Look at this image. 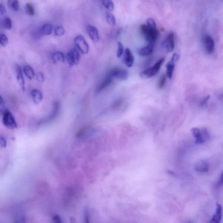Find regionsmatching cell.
Segmentation results:
<instances>
[{
  "instance_id": "60d3db41",
  "label": "cell",
  "mask_w": 223,
  "mask_h": 223,
  "mask_svg": "<svg viewBox=\"0 0 223 223\" xmlns=\"http://www.w3.org/2000/svg\"><path fill=\"white\" fill-rule=\"evenodd\" d=\"M210 97V95H208L207 97H205V98H204V100H203L202 101V102H201V105H203L204 104L206 103V102H207V101H208V100H209Z\"/></svg>"
},
{
  "instance_id": "ab89813d",
  "label": "cell",
  "mask_w": 223,
  "mask_h": 223,
  "mask_svg": "<svg viewBox=\"0 0 223 223\" xmlns=\"http://www.w3.org/2000/svg\"><path fill=\"white\" fill-rule=\"evenodd\" d=\"M180 58V55L179 54L175 53V54H173L172 56V58H171V60L174 62H176L179 60Z\"/></svg>"
},
{
  "instance_id": "1f68e13d",
  "label": "cell",
  "mask_w": 223,
  "mask_h": 223,
  "mask_svg": "<svg viewBox=\"0 0 223 223\" xmlns=\"http://www.w3.org/2000/svg\"><path fill=\"white\" fill-rule=\"evenodd\" d=\"M117 44H118V49H117V57L118 58H120L123 53V44L120 42H118Z\"/></svg>"
},
{
  "instance_id": "484cf974",
  "label": "cell",
  "mask_w": 223,
  "mask_h": 223,
  "mask_svg": "<svg viewBox=\"0 0 223 223\" xmlns=\"http://www.w3.org/2000/svg\"><path fill=\"white\" fill-rule=\"evenodd\" d=\"M25 10L26 13L28 15L33 16L35 14V9L32 4L30 3L26 4L25 6Z\"/></svg>"
},
{
  "instance_id": "e575fe53",
  "label": "cell",
  "mask_w": 223,
  "mask_h": 223,
  "mask_svg": "<svg viewBox=\"0 0 223 223\" xmlns=\"http://www.w3.org/2000/svg\"><path fill=\"white\" fill-rule=\"evenodd\" d=\"M5 103L3 97L0 95V112H4L5 110Z\"/></svg>"
},
{
  "instance_id": "836d02e7",
  "label": "cell",
  "mask_w": 223,
  "mask_h": 223,
  "mask_svg": "<svg viewBox=\"0 0 223 223\" xmlns=\"http://www.w3.org/2000/svg\"><path fill=\"white\" fill-rule=\"evenodd\" d=\"M7 146V142L5 138L2 136L0 135V147L5 148Z\"/></svg>"
},
{
  "instance_id": "cb8c5ba5",
  "label": "cell",
  "mask_w": 223,
  "mask_h": 223,
  "mask_svg": "<svg viewBox=\"0 0 223 223\" xmlns=\"http://www.w3.org/2000/svg\"><path fill=\"white\" fill-rule=\"evenodd\" d=\"M2 25L3 27L5 29H8V30L12 29V23L11 18L8 17H5L3 21Z\"/></svg>"
},
{
  "instance_id": "f546056e",
  "label": "cell",
  "mask_w": 223,
  "mask_h": 223,
  "mask_svg": "<svg viewBox=\"0 0 223 223\" xmlns=\"http://www.w3.org/2000/svg\"><path fill=\"white\" fill-rule=\"evenodd\" d=\"M166 79H167V76L165 74H163L161 76L159 81L158 87L159 89H162L164 88L166 84Z\"/></svg>"
},
{
  "instance_id": "8992f818",
  "label": "cell",
  "mask_w": 223,
  "mask_h": 223,
  "mask_svg": "<svg viewBox=\"0 0 223 223\" xmlns=\"http://www.w3.org/2000/svg\"><path fill=\"white\" fill-rule=\"evenodd\" d=\"M140 29L141 33L145 38L146 41L148 42L149 44H154L157 38L149 31L147 25L145 24H142L140 25Z\"/></svg>"
},
{
  "instance_id": "4dcf8cb0",
  "label": "cell",
  "mask_w": 223,
  "mask_h": 223,
  "mask_svg": "<svg viewBox=\"0 0 223 223\" xmlns=\"http://www.w3.org/2000/svg\"><path fill=\"white\" fill-rule=\"evenodd\" d=\"M65 30L62 26H58L55 29V34L57 36H61L65 34Z\"/></svg>"
},
{
  "instance_id": "9c48e42d",
  "label": "cell",
  "mask_w": 223,
  "mask_h": 223,
  "mask_svg": "<svg viewBox=\"0 0 223 223\" xmlns=\"http://www.w3.org/2000/svg\"><path fill=\"white\" fill-rule=\"evenodd\" d=\"M114 78L112 76L110 72H108L103 80L99 84V86L96 89L97 93H99L102 91L106 87H108L113 82Z\"/></svg>"
},
{
  "instance_id": "8fae6325",
  "label": "cell",
  "mask_w": 223,
  "mask_h": 223,
  "mask_svg": "<svg viewBox=\"0 0 223 223\" xmlns=\"http://www.w3.org/2000/svg\"><path fill=\"white\" fill-rule=\"evenodd\" d=\"M16 73H17V80L19 86L21 87L22 90L23 92L25 91V81L24 78L23 76L22 73V69L20 67V66L17 64L16 66Z\"/></svg>"
},
{
  "instance_id": "7c38bea8",
  "label": "cell",
  "mask_w": 223,
  "mask_h": 223,
  "mask_svg": "<svg viewBox=\"0 0 223 223\" xmlns=\"http://www.w3.org/2000/svg\"><path fill=\"white\" fill-rule=\"evenodd\" d=\"M134 61V56L129 48L125 49L124 56V62L128 67L133 66Z\"/></svg>"
},
{
  "instance_id": "ee69618b",
  "label": "cell",
  "mask_w": 223,
  "mask_h": 223,
  "mask_svg": "<svg viewBox=\"0 0 223 223\" xmlns=\"http://www.w3.org/2000/svg\"><path fill=\"white\" fill-rule=\"evenodd\" d=\"M188 223H191V222H188Z\"/></svg>"
},
{
  "instance_id": "277c9868",
  "label": "cell",
  "mask_w": 223,
  "mask_h": 223,
  "mask_svg": "<svg viewBox=\"0 0 223 223\" xmlns=\"http://www.w3.org/2000/svg\"><path fill=\"white\" fill-rule=\"evenodd\" d=\"M174 33H170L161 44L162 48L166 52L173 51L174 48Z\"/></svg>"
},
{
  "instance_id": "7a4b0ae2",
  "label": "cell",
  "mask_w": 223,
  "mask_h": 223,
  "mask_svg": "<svg viewBox=\"0 0 223 223\" xmlns=\"http://www.w3.org/2000/svg\"><path fill=\"white\" fill-rule=\"evenodd\" d=\"M2 122L4 125L9 129L17 128V123L13 115L8 110H5L3 112Z\"/></svg>"
},
{
  "instance_id": "f1b7e54d",
  "label": "cell",
  "mask_w": 223,
  "mask_h": 223,
  "mask_svg": "<svg viewBox=\"0 0 223 223\" xmlns=\"http://www.w3.org/2000/svg\"><path fill=\"white\" fill-rule=\"evenodd\" d=\"M9 43V39L7 36L4 34L0 35V44L3 46H6Z\"/></svg>"
},
{
  "instance_id": "4316f807",
  "label": "cell",
  "mask_w": 223,
  "mask_h": 223,
  "mask_svg": "<svg viewBox=\"0 0 223 223\" xmlns=\"http://www.w3.org/2000/svg\"><path fill=\"white\" fill-rule=\"evenodd\" d=\"M192 133L193 135V137L196 139V143L198 144L200 139V136H201V130L197 128H192L191 129Z\"/></svg>"
},
{
  "instance_id": "f35d334b",
  "label": "cell",
  "mask_w": 223,
  "mask_h": 223,
  "mask_svg": "<svg viewBox=\"0 0 223 223\" xmlns=\"http://www.w3.org/2000/svg\"><path fill=\"white\" fill-rule=\"evenodd\" d=\"M85 223H90L89 215V212L87 210H85Z\"/></svg>"
},
{
  "instance_id": "6da1fadb",
  "label": "cell",
  "mask_w": 223,
  "mask_h": 223,
  "mask_svg": "<svg viewBox=\"0 0 223 223\" xmlns=\"http://www.w3.org/2000/svg\"><path fill=\"white\" fill-rule=\"evenodd\" d=\"M164 61L165 58L159 59L154 66L142 71L140 73V76L144 79H149L154 76L158 73Z\"/></svg>"
},
{
  "instance_id": "5bb4252c",
  "label": "cell",
  "mask_w": 223,
  "mask_h": 223,
  "mask_svg": "<svg viewBox=\"0 0 223 223\" xmlns=\"http://www.w3.org/2000/svg\"><path fill=\"white\" fill-rule=\"evenodd\" d=\"M87 32L90 38L94 43H98L100 40L99 32L96 27L93 26H89L87 28Z\"/></svg>"
},
{
  "instance_id": "5b68a950",
  "label": "cell",
  "mask_w": 223,
  "mask_h": 223,
  "mask_svg": "<svg viewBox=\"0 0 223 223\" xmlns=\"http://www.w3.org/2000/svg\"><path fill=\"white\" fill-rule=\"evenodd\" d=\"M67 60L71 66L79 64L80 56L79 53L75 48H73L68 53L66 56Z\"/></svg>"
},
{
  "instance_id": "3957f363",
  "label": "cell",
  "mask_w": 223,
  "mask_h": 223,
  "mask_svg": "<svg viewBox=\"0 0 223 223\" xmlns=\"http://www.w3.org/2000/svg\"><path fill=\"white\" fill-rule=\"evenodd\" d=\"M74 43L80 52L82 54H86L89 51V46L85 38L82 35H78L74 39Z\"/></svg>"
},
{
  "instance_id": "9a60e30c",
  "label": "cell",
  "mask_w": 223,
  "mask_h": 223,
  "mask_svg": "<svg viewBox=\"0 0 223 223\" xmlns=\"http://www.w3.org/2000/svg\"><path fill=\"white\" fill-rule=\"evenodd\" d=\"M154 48V44H149L147 46L140 48L138 51L139 55L141 56H149L153 53Z\"/></svg>"
},
{
  "instance_id": "8d00e7d4",
  "label": "cell",
  "mask_w": 223,
  "mask_h": 223,
  "mask_svg": "<svg viewBox=\"0 0 223 223\" xmlns=\"http://www.w3.org/2000/svg\"><path fill=\"white\" fill-rule=\"evenodd\" d=\"M52 220H53V222L55 223H62L61 218L60 216L58 215L55 216L53 217Z\"/></svg>"
},
{
  "instance_id": "ffe728a7",
  "label": "cell",
  "mask_w": 223,
  "mask_h": 223,
  "mask_svg": "<svg viewBox=\"0 0 223 223\" xmlns=\"http://www.w3.org/2000/svg\"><path fill=\"white\" fill-rule=\"evenodd\" d=\"M195 169L197 171L201 172H206L208 170V165L205 162H199L195 166Z\"/></svg>"
},
{
  "instance_id": "7402d4cb",
  "label": "cell",
  "mask_w": 223,
  "mask_h": 223,
  "mask_svg": "<svg viewBox=\"0 0 223 223\" xmlns=\"http://www.w3.org/2000/svg\"><path fill=\"white\" fill-rule=\"evenodd\" d=\"M24 72L27 77L30 80L32 79L35 76V72L34 70L29 66H25L24 67Z\"/></svg>"
},
{
  "instance_id": "ba28073f",
  "label": "cell",
  "mask_w": 223,
  "mask_h": 223,
  "mask_svg": "<svg viewBox=\"0 0 223 223\" xmlns=\"http://www.w3.org/2000/svg\"><path fill=\"white\" fill-rule=\"evenodd\" d=\"M204 44L206 52L209 55L212 54L214 50L215 43L213 38L209 35L204 37Z\"/></svg>"
},
{
  "instance_id": "74e56055",
  "label": "cell",
  "mask_w": 223,
  "mask_h": 223,
  "mask_svg": "<svg viewBox=\"0 0 223 223\" xmlns=\"http://www.w3.org/2000/svg\"><path fill=\"white\" fill-rule=\"evenodd\" d=\"M6 13V10L5 6L2 3H0V14H4Z\"/></svg>"
},
{
  "instance_id": "4fadbf2b",
  "label": "cell",
  "mask_w": 223,
  "mask_h": 223,
  "mask_svg": "<svg viewBox=\"0 0 223 223\" xmlns=\"http://www.w3.org/2000/svg\"><path fill=\"white\" fill-rule=\"evenodd\" d=\"M222 205L219 204H217L215 213L214 215L209 223H220L222 220Z\"/></svg>"
},
{
  "instance_id": "2e32d148",
  "label": "cell",
  "mask_w": 223,
  "mask_h": 223,
  "mask_svg": "<svg viewBox=\"0 0 223 223\" xmlns=\"http://www.w3.org/2000/svg\"><path fill=\"white\" fill-rule=\"evenodd\" d=\"M31 95L32 97L34 102L36 104H38L41 103L43 100V94L39 90L37 89L32 90L31 92Z\"/></svg>"
},
{
  "instance_id": "52a82bcc",
  "label": "cell",
  "mask_w": 223,
  "mask_h": 223,
  "mask_svg": "<svg viewBox=\"0 0 223 223\" xmlns=\"http://www.w3.org/2000/svg\"><path fill=\"white\" fill-rule=\"evenodd\" d=\"M109 72L114 79L115 78L120 80H126L128 78V71L124 69L115 68L111 70Z\"/></svg>"
},
{
  "instance_id": "30bf717a",
  "label": "cell",
  "mask_w": 223,
  "mask_h": 223,
  "mask_svg": "<svg viewBox=\"0 0 223 223\" xmlns=\"http://www.w3.org/2000/svg\"><path fill=\"white\" fill-rule=\"evenodd\" d=\"M60 109V104L58 102H55L53 107V110L52 111L51 114L45 120L42 121V123H49L50 121H52L56 117L59 113Z\"/></svg>"
},
{
  "instance_id": "d590c367",
  "label": "cell",
  "mask_w": 223,
  "mask_h": 223,
  "mask_svg": "<svg viewBox=\"0 0 223 223\" xmlns=\"http://www.w3.org/2000/svg\"><path fill=\"white\" fill-rule=\"evenodd\" d=\"M37 80L39 82H43L44 81V76L43 73L41 72H39L38 73L37 75Z\"/></svg>"
},
{
  "instance_id": "44dd1931",
  "label": "cell",
  "mask_w": 223,
  "mask_h": 223,
  "mask_svg": "<svg viewBox=\"0 0 223 223\" xmlns=\"http://www.w3.org/2000/svg\"><path fill=\"white\" fill-rule=\"evenodd\" d=\"M52 26L51 24H45L41 27L40 29V32L43 35H50L52 33Z\"/></svg>"
},
{
  "instance_id": "603a6c76",
  "label": "cell",
  "mask_w": 223,
  "mask_h": 223,
  "mask_svg": "<svg viewBox=\"0 0 223 223\" xmlns=\"http://www.w3.org/2000/svg\"><path fill=\"white\" fill-rule=\"evenodd\" d=\"M9 8L14 12H17L19 9V1L17 0H9L8 1Z\"/></svg>"
},
{
  "instance_id": "e0dca14e",
  "label": "cell",
  "mask_w": 223,
  "mask_h": 223,
  "mask_svg": "<svg viewBox=\"0 0 223 223\" xmlns=\"http://www.w3.org/2000/svg\"><path fill=\"white\" fill-rule=\"evenodd\" d=\"M147 26L149 31L153 34L155 36L158 37V32L157 29L156 23L154 20L152 18H149L147 20Z\"/></svg>"
},
{
  "instance_id": "d4e9b609",
  "label": "cell",
  "mask_w": 223,
  "mask_h": 223,
  "mask_svg": "<svg viewBox=\"0 0 223 223\" xmlns=\"http://www.w3.org/2000/svg\"><path fill=\"white\" fill-rule=\"evenodd\" d=\"M102 4L106 9L110 11H113L114 9V4L110 0H105L102 1Z\"/></svg>"
},
{
  "instance_id": "83f0119b",
  "label": "cell",
  "mask_w": 223,
  "mask_h": 223,
  "mask_svg": "<svg viewBox=\"0 0 223 223\" xmlns=\"http://www.w3.org/2000/svg\"><path fill=\"white\" fill-rule=\"evenodd\" d=\"M108 23L111 26H114L115 24V19L114 16L111 13H109L106 16Z\"/></svg>"
},
{
  "instance_id": "d6a6232c",
  "label": "cell",
  "mask_w": 223,
  "mask_h": 223,
  "mask_svg": "<svg viewBox=\"0 0 223 223\" xmlns=\"http://www.w3.org/2000/svg\"><path fill=\"white\" fill-rule=\"evenodd\" d=\"M121 29L122 28H120L117 30H114L111 33V37L113 39H116L118 36L120 34V33L121 32Z\"/></svg>"
},
{
  "instance_id": "b9f144b4",
  "label": "cell",
  "mask_w": 223,
  "mask_h": 223,
  "mask_svg": "<svg viewBox=\"0 0 223 223\" xmlns=\"http://www.w3.org/2000/svg\"><path fill=\"white\" fill-rule=\"evenodd\" d=\"M222 183L223 176L222 174V175H221V178H220V179H219V182H218V185H219V186H221V185H222Z\"/></svg>"
},
{
  "instance_id": "7bdbcfd3",
  "label": "cell",
  "mask_w": 223,
  "mask_h": 223,
  "mask_svg": "<svg viewBox=\"0 0 223 223\" xmlns=\"http://www.w3.org/2000/svg\"><path fill=\"white\" fill-rule=\"evenodd\" d=\"M70 221L71 223H76V219L74 217H71Z\"/></svg>"
},
{
  "instance_id": "d6986e66",
  "label": "cell",
  "mask_w": 223,
  "mask_h": 223,
  "mask_svg": "<svg viewBox=\"0 0 223 223\" xmlns=\"http://www.w3.org/2000/svg\"><path fill=\"white\" fill-rule=\"evenodd\" d=\"M175 62L171 60L166 66V76L170 79L172 78L173 75V71L175 67Z\"/></svg>"
},
{
  "instance_id": "ac0fdd59",
  "label": "cell",
  "mask_w": 223,
  "mask_h": 223,
  "mask_svg": "<svg viewBox=\"0 0 223 223\" xmlns=\"http://www.w3.org/2000/svg\"><path fill=\"white\" fill-rule=\"evenodd\" d=\"M52 59L54 63L64 62L65 61V56L61 52H55L52 55Z\"/></svg>"
}]
</instances>
